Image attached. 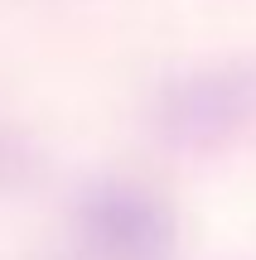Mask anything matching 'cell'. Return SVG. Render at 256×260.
Returning <instances> with one entry per match:
<instances>
[{"label":"cell","mask_w":256,"mask_h":260,"mask_svg":"<svg viewBox=\"0 0 256 260\" xmlns=\"http://www.w3.org/2000/svg\"><path fill=\"white\" fill-rule=\"evenodd\" d=\"M82 232L106 260H164L169 255V222L135 188H97L82 203Z\"/></svg>","instance_id":"6da1fadb"},{"label":"cell","mask_w":256,"mask_h":260,"mask_svg":"<svg viewBox=\"0 0 256 260\" xmlns=\"http://www.w3.org/2000/svg\"><path fill=\"white\" fill-rule=\"evenodd\" d=\"M251 92L242 77H203V82H189L184 92L169 96V125L189 130V135H208V130L232 125L242 111H247Z\"/></svg>","instance_id":"7a4b0ae2"}]
</instances>
